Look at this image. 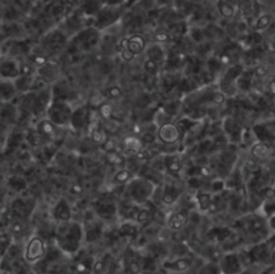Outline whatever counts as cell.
Here are the masks:
<instances>
[{
	"instance_id": "6da1fadb",
	"label": "cell",
	"mask_w": 275,
	"mask_h": 274,
	"mask_svg": "<svg viewBox=\"0 0 275 274\" xmlns=\"http://www.w3.org/2000/svg\"><path fill=\"white\" fill-rule=\"evenodd\" d=\"M54 240L57 250L65 255H76L85 242L82 224L73 219L56 224Z\"/></svg>"
},
{
	"instance_id": "7a4b0ae2",
	"label": "cell",
	"mask_w": 275,
	"mask_h": 274,
	"mask_svg": "<svg viewBox=\"0 0 275 274\" xmlns=\"http://www.w3.org/2000/svg\"><path fill=\"white\" fill-rule=\"evenodd\" d=\"M156 185L148 180L137 177L133 178L125 185V198L136 205H144L152 199Z\"/></svg>"
},
{
	"instance_id": "3957f363",
	"label": "cell",
	"mask_w": 275,
	"mask_h": 274,
	"mask_svg": "<svg viewBox=\"0 0 275 274\" xmlns=\"http://www.w3.org/2000/svg\"><path fill=\"white\" fill-rule=\"evenodd\" d=\"M69 39L70 37L67 35V32L62 28L50 29L41 38V55L48 58L49 55L60 53L64 49H66Z\"/></svg>"
},
{
	"instance_id": "277c9868",
	"label": "cell",
	"mask_w": 275,
	"mask_h": 274,
	"mask_svg": "<svg viewBox=\"0 0 275 274\" xmlns=\"http://www.w3.org/2000/svg\"><path fill=\"white\" fill-rule=\"evenodd\" d=\"M73 108L68 101L53 100L47 111V119L56 127H66L70 125Z\"/></svg>"
},
{
	"instance_id": "5b68a950",
	"label": "cell",
	"mask_w": 275,
	"mask_h": 274,
	"mask_svg": "<svg viewBox=\"0 0 275 274\" xmlns=\"http://www.w3.org/2000/svg\"><path fill=\"white\" fill-rule=\"evenodd\" d=\"M48 252L45 241L37 234L31 236L25 241V246L23 251V258L29 265H36L40 263L45 257Z\"/></svg>"
},
{
	"instance_id": "8992f818",
	"label": "cell",
	"mask_w": 275,
	"mask_h": 274,
	"mask_svg": "<svg viewBox=\"0 0 275 274\" xmlns=\"http://www.w3.org/2000/svg\"><path fill=\"white\" fill-rule=\"evenodd\" d=\"M266 219L267 218L261 216L260 214H250L235 221V227L241 232L246 233L247 236H251L253 238L261 237L269 228L268 223L265 221Z\"/></svg>"
},
{
	"instance_id": "52a82bcc",
	"label": "cell",
	"mask_w": 275,
	"mask_h": 274,
	"mask_svg": "<svg viewBox=\"0 0 275 274\" xmlns=\"http://www.w3.org/2000/svg\"><path fill=\"white\" fill-rule=\"evenodd\" d=\"M84 239L86 243H94L99 240L103 234V221L97 216L93 208H89L84 214L83 218Z\"/></svg>"
},
{
	"instance_id": "ba28073f",
	"label": "cell",
	"mask_w": 275,
	"mask_h": 274,
	"mask_svg": "<svg viewBox=\"0 0 275 274\" xmlns=\"http://www.w3.org/2000/svg\"><path fill=\"white\" fill-rule=\"evenodd\" d=\"M91 274H124L122 263L111 253H104L94 259Z\"/></svg>"
},
{
	"instance_id": "9c48e42d",
	"label": "cell",
	"mask_w": 275,
	"mask_h": 274,
	"mask_svg": "<svg viewBox=\"0 0 275 274\" xmlns=\"http://www.w3.org/2000/svg\"><path fill=\"white\" fill-rule=\"evenodd\" d=\"M93 211L102 221L113 220L119 215V207L111 197H101L94 201Z\"/></svg>"
},
{
	"instance_id": "30bf717a",
	"label": "cell",
	"mask_w": 275,
	"mask_h": 274,
	"mask_svg": "<svg viewBox=\"0 0 275 274\" xmlns=\"http://www.w3.org/2000/svg\"><path fill=\"white\" fill-rule=\"evenodd\" d=\"M36 72L45 84L50 85L60 80L62 73L61 65L55 61L48 60L41 66L36 67Z\"/></svg>"
},
{
	"instance_id": "8fae6325",
	"label": "cell",
	"mask_w": 275,
	"mask_h": 274,
	"mask_svg": "<svg viewBox=\"0 0 275 274\" xmlns=\"http://www.w3.org/2000/svg\"><path fill=\"white\" fill-rule=\"evenodd\" d=\"M218 266L222 274H241L245 269L242 258L237 253L232 252L225 254L219 259Z\"/></svg>"
},
{
	"instance_id": "7c38bea8",
	"label": "cell",
	"mask_w": 275,
	"mask_h": 274,
	"mask_svg": "<svg viewBox=\"0 0 275 274\" xmlns=\"http://www.w3.org/2000/svg\"><path fill=\"white\" fill-rule=\"evenodd\" d=\"M22 64L17 58L3 57L0 60V80L14 81L21 75Z\"/></svg>"
},
{
	"instance_id": "4fadbf2b",
	"label": "cell",
	"mask_w": 275,
	"mask_h": 274,
	"mask_svg": "<svg viewBox=\"0 0 275 274\" xmlns=\"http://www.w3.org/2000/svg\"><path fill=\"white\" fill-rule=\"evenodd\" d=\"M194 257L188 255L182 257H175L166 259L162 262V268L170 273H183L192 268L194 264Z\"/></svg>"
},
{
	"instance_id": "5bb4252c",
	"label": "cell",
	"mask_w": 275,
	"mask_h": 274,
	"mask_svg": "<svg viewBox=\"0 0 275 274\" xmlns=\"http://www.w3.org/2000/svg\"><path fill=\"white\" fill-rule=\"evenodd\" d=\"M121 263L124 274H141V255L135 250L127 249Z\"/></svg>"
},
{
	"instance_id": "9a60e30c",
	"label": "cell",
	"mask_w": 275,
	"mask_h": 274,
	"mask_svg": "<svg viewBox=\"0 0 275 274\" xmlns=\"http://www.w3.org/2000/svg\"><path fill=\"white\" fill-rule=\"evenodd\" d=\"M272 251V247L267 242V240H265L264 242L257 243L256 245H254L250 251L246 252L247 260L251 264L265 262L266 259L270 258Z\"/></svg>"
},
{
	"instance_id": "2e32d148",
	"label": "cell",
	"mask_w": 275,
	"mask_h": 274,
	"mask_svg": "<svg viewBox=\"0 0 275 274\" xmlns=\"http://www.w3.org/2000/svg\"><path fill=\"white\" fill-rule=\"evenodd\" d=\"M182 189L175 182H166L162 186L160 200L165 206H173L181 198Z\"/></svg>"
},
{
	"instance_id": "e0dca14e",
	"label": "cell",
	"mask_w": 275,
	"mask_h": 274,
	"mask_svg": "<svg viewBox=\"0 0 275 274\" xmlns=\"http://www.w3.org/2000/svg\"><path fill=\"white\" fill-rule=\"evenodd\" d=\"M52 218L55 221V224L64 223V221H68L72 219V210L69 205V202L66 199H60L54 206L52 207L51 211Z\"/></svg>"
},
{
	"instance_id": "ac0fdd59",
	"label": "cell",
	"mask_w": 275,
	"mask_h": 274,
	"mask_svg": "<svg viewBox=\"0 0 275 274\" xmlns=\"http://www.w3.org/2000/svg\"><path fill=\"white\" fill-rule=\"evenodd\" d=\"M89 112L90 111L86 106H80L73 109L69 126H71L73 130H83L87 128L89 124Z\"/></svg>"
},
{
	"instance_id": "d6986e66",
	"label": "cell",
	"mask_w": 275,
	"mask_h": 274,
	"mask_svg": "<svg viewBox=\"0 0 275 274\" xmlns=\"http://www.w3.org/2000/svg\"><path fill=\"white\" fill-rule=\"evenodd\" d=\"M181 132L179 127L173 123H165L158 129V138L165 144H174L179 141Z\"/></svg>"
},
{
	"instance_id": "ffe728a7",
	"label": "cell",
	"mask_w": 275,
	"mask_h": 274,
	"mask_svg": "<svg viewBox=\"0 0 275 274\" xmlns=\"http://www.w3.org/2000/svg\"><path fill=\"white\" fill-rule=\"evenodd\" d=\"M57 128L55 125H53L47 117L44 120H41L38 122L36 125V132L40 136L42 142H52L57 138Z\"/></svg>"
},
{
	"instance_id": "44dd1931",
	"label": "cell",
	"mask_w": 275,
	"mask_h": 274,
	"mask_svg": "<svg viewBox=\"0 0 275 274\" xmlns=\"http://www.w3.org/2000/svg\"><path fill=\"white\" fill-rule=\"evenodd\" d=\"M14 82L11 80H0V104L12 102L17 97Z\"/></svg>"
},
{
	"instance_id": "7402d4cb",
	"label": "cell",
	"mask_w": 275,
	"mask_h": 274,
	"mask_svg": "<svg viewBox=\"0 0 275 274\" xmlns=\"http://www.w3.org/2000/svg\"><path fill=\"white\" fill-rule=\"evenodd\" d=\"M143 142L136 136H128L122 141V151L125 156H135L142 151Z\"/></svg>"
},
{
	"instance_id": "603a6c76",
	"label": "cell",
	"mask_w": 275,
	"mask_h": 274,
	"mask_svg": "<svg viewBox=\"0 0 275 274\" xmlns=\"http://www.w3.org/2000/svg\"><path fill=\"white\" fill-rule=\"evenodd\" d=\"M188 221V213L186 210L174 211L167 215L166 223L172 230H180Z\"/></svg>"
},
{
	"instance_id": "cb8c5ba5",
	"label": "cell",
	"mask_w": 275,
	"mask_h": 274,
	"mask_svg": "<svg viewBox=\"0 0 275 274\" xmlns=\"http://www.w3.org/2000/svg\"><path fill=\"white\" fill-rule=\"evenodd\" d=\"M232 236V230L228 227H213L207 232L208 239L216 243H225Z\"/></svg>"
},
{
	"instance_id": "d4e9b609",
	"label": "cell",
	"mask_w": 275,
	"mask_h": 274,
	"mask_svg": "<svg viewBox=\"0 0 275 274\" xmlns=\"http://www.w3.org/2000/svg\"><path fill=\"white\" fill-rule=\"evenodd\" d=\"M166 171L171 175H178L182 171V160L176 155H168L163 157Z\"/></svg>"
},
{
	"instance_id": "484cf974",
	"label": "cell",
	"mask_w": 275,
	"mask_h": 274,
	"mask_svg": "<svg viewBox=\"0 0 275 274\" xmlns=\"http://www.w3.org/2000/svg\"><path fill=\"white\" fill-rule=\"evenodd\" d=\"M213 194L211 191H198L196 194V204H197L200 211L208 212L212 204Z\"/></svg>"
},
{
	"instance_id": "4316f807",
	"label": "cell",
	"mask_w": 275,
	"mask_h": 274,
	"mask_svg": "<svg viewBox=\"0 0 275 274\" xmlns=\"http://www.w3.org/2000/svg\"><path fill=\"white\" fill-rule=\"evenodd\" d=\"M140 172L141 173H140L139 177L148 180L149 182H152L153 184H155L156 186H158L160 183L162 182V173L157 172L150 166H143L141 168Z\"/></svg>"
},
{
	"instance_id": "83f0119b",
	"label": "cell",
	"mask_w": 275,
	"mask_h": 274,
	"mask_svg": "<svg viewBox=\"0 0 275 274\" xmlns=\"http://www.w3.org/2000/svg\"><path fill=\"white\" fill-rule=\"evenodd\" d=\"M135 221L125 220L124 223L119 227V234L123 238H129L135 239L138 236V228Z\"/></svg>"
},
{
	"instance_id": "f1b7e54d",
	"label": "cell",
	"mask_w": 275,
	"mask_h": 274,
	"mask_svg": "<svg viewBox=\"0 0 275 274\" xmlns=\"http://www.w3.org/2000/svg\"><path fill=\"white\" fill-rule=\"evenodd\" d=\"M157 271V258L153 255L141 256V274H155Z\"/></svg>"
},
{
	"instance_id": "f546056e",
	"label": "cell",
	"mask_w": 275,
	"mask_h": 274,
	"mask_svg": "<svg viewBox=\"0 0 275 274\" xmlns=\"http://www.w3.org/2000/svg\"><path fill=\"white\" fill-rule=\"evenodd\" d=\"M144 48H145V39L142 36L135 35L128 39V50L135 55L140 54Z\"/></svg>"
},
{
	"instance_id": "4dcf8cb0",
	"label": "cell",
	"mask_w": 275,
	"mask_h": 274,
	"mask_svg": "<svg viewBox=\"0 0 275 274\" xmlns=\"http://www.w3.org/2000/svg\"><path fill=\"white\" fill-rule=\"evenodd\" d=\"M93 257H84L81 260H78L75 265V272L76 274H91L94 264Z\"/></svg>"
},
{
	"instance_id": "1f68e13d",
	"label": "cell",
	"mask_w": 275,
	"mask_h": 274,
	"mask_svg": "<svg viewBox=\"0 0 275 274\" xmlns=\"http://www.w3.org/2000/svg\"><path fill=\"white\" fill-rule=\"evenodd\" d=\"M270 153V147L265 142H259L254 144L251 149V155L256 159H264L268 157Z\"/></svg>"
},
{
	"instance_id": "d6a6232c",
	"label": "cell",
	"mask_w": 275,
	"mask_h": 274,
	"mask_svg": "<svg viewBox=\"0 0 275 274\" xmlns=\"http://www.w3.org/2000/svg\"><path fill=\"white\" fill-rule=\"evenodd\" d=\"M260 211V215L261 216H264L265 218H269L272 215L275 214V197L269 198L264 200L263 205L259 207Z\"/></svg>"
},
{
	"instance_id": "836d02e7",
	"label": "cell",
	"mask_w": 275,
	"mask_h": 274,
	"mask_svg": "<svg viewBox=\"0 0 275 274\" xmlns=\"http://www.w3.org/2000/svg\"><path fill=\"white\" fill-rule=\"evenodd\" d=\"M133 179V174L132 171L127 170V169H124V170H121L117 172L114 178H113V184L114 185H124L125 186L127 183Z\"/></svg>"
},
{
	"instance_id": "e575fe53",
	"label": "cell",
	"mask_w": 275,
	"mask_h": 274,
	"mask_svg": "<svg viewBox=\"0 0 275 274\" xmlns=\"http://www.w3.org/2000/svg\"><path fill=\"white\" fill-rule=\"evenodd\" d=\"M99 9L97 0H84L81 3V12L83 14L86 15H93Z\"/></svg>"
},
{
	"instance_id": "d590c367",
	"label": "cell",
	"mask_w": 275,
	"mask_h": 274,
	"mask_svg": "<svg viewBox=\"0 0 275 274\" xmlns=\"http://www.w3.org/2000/svg\"><path fill=\"white\" fill-rule=\"evenodd\" d=\"M243 72V67L241 66V65H235V66H233L232 68H230L228 70V72L226 73L224 80L225 82H228V83H233V81L237 79V77Z\"/></svg>"
},
{
	"instance_id": "8d00e7d4",
	"label": "cell",
	"mask_w": 275,
	"mask_h": 274,
	"mask_svg": "<svg viewBox=\"0 0 275 274\" xmlns=\"http://www.w3.org/2000/svg\"><path fill=\"white\" fill-rule=\"evenodd\" d=\"M198 274H222L218 264L214 262H209L201 267Z\"/></svg>"
},
{
	"instance_id": "74e56055",
	"label": "cell",
	"mask_w": 275,
	"mask_h": 274,
	"mask_svg": "<svg viewBox=\"0 0 275 274\" xmlns=\"http://www.w3.org/2000/svg\"><path fill=\"white\" fill-rule=\"evenodd\" d=\"M218 6H219V12L222 16L231 17L234 14L233 6L229 2H220Z\"/></svg>"
},
{
	"instance_id": "f35d334b",
	"label": "cell",
	"mask_w": 275,
	"mask_h": 274,
	"mask_svg": "<svg viewBox=\"0 0 275 274\" xmlns=\"http://www.w3.org/2000/svg\"><path fill=\"white\" fill-rule=\"evenodd\" d=\"M271 23V16L270 15H263L258 18V21L256 23V29L261 30L267 28L268 26Z\"/></svg>"
},
{
	"instance_id": "ab89813d",
	"label": "cell",
	"mask_w": 275,
	"mask_h": 274,
	"mask_svg": "<svg viewBox=\"0 0 275 274\" xmlns=\"http://www.w3.org/2000/svg\"><path fill=\"white\" fill-rule=\"evenodd\" d=\"M157 69H158V66H157V63L155 61L148 60L144 63V70L148 74H155L157 72Z\"/></svg>"
},
{
	"instance_id": "60d3db41",
	"label": "cell",
	"mask_w": 275,
	"mask_h": 274,
	"mask_svg": "<svg viewBox=\"0 0 275 274\" xmlns=\"http://www.w3.org/2000/svg\"><path fill=\"white\" fill-rule=\"evenodd\" d=\"M99 113L103 117V119L109 120V119H111V116H112V108H111L110 104L103 103L99 109Z\"/></svg>"
},
{
	"instance_id": "b9f144b4",
	"label": "cell",
	"mask_w": 275,
	"mask_h": 274,
	"mask_svg": "<svg viewBox=\"0 0 275 274\" xmlns=\"http://www.w3.org/2000/svg\"><path fill=\"white\" fill-rule=\"evenodd\" d=\"M239 6L244 14H248L253 10V2L252 0H241Z\"/></svg>"
},
{
	"instance_id": "7bdbcfd3",
	"label": "cell",
	"mask_w": 275,
	"mask_h": 274,
	"mask_svg": "<svg viewBox=\"0 0 275 274\" xmlns=\"http://www.w3.org/2000/svg\"><path fill=\"white\" fill-rule=\"evenodd\" d=\"M108 96L110 98H113V99H116V98H120L122 96V90L120 87L112 86L108 89Z\"/></svg>"
},
{
	"instance_id": "ee69618b",
	"label": "cell",
	"mask_w": 275,
	"mask_h": 274,
	"mask_svg": "<svg viewBox=\"0 0 275 274\" xmlns=\"http://www.w3.org/2000/svg\"><path fill=\"white\" fill-rule=\"evenodd\" d=\"M269 72V66H267V65H261L256 70H255V74L259 77H264Z\"/></svg>"
},
{
	"instance_id": "f6af8a7d",
	"label": "cell",
	"mask_w": 275,
	"mask_h": 274,
	"mask_svg": "<svg viewBox=\"0 0 275 274\" xmlns=\"http://www.w3.org/2000/svg\"><path fill=\"white\" fill-rule=\"evenodd\" d=\"M194 125V123L191 122L189 120H182L178 123V126L179 129H182V130H184V132H187V130L191 129V127Z\"/></svg>"
},
{
	"instance_id": "bcb514c9",
	"label": "cell",
	"mask_w": 275,
	"mask_h": 274,
	"mask_svg": "<svg viewBox=\"0 0 275 274\" xmlns=\"http://www.w3.org/2000/svg\"><path fill=\"white\" fill-rule=\"evenodd\" d=\"M211 100L216 104H222L225 102V95L222 93H219V91H217V93H214L212 95Z\"/></svg>"
},
{
	"instance_id": "7dc6e473",
	"label": "cell",
	"mask_w": 275,
	"mask_h": 274,
	"mask_svg": "<svg viewBox=\"0 0 275 274\" xmlns=\"http://www.w3.org/2000/svg\"><path fill=\"white\" fill-rule=\"evenodd\" d=\"M141 140L143 142V144H150V143H153L155 141V136L150 133H146L142 136Z\"/></svg>"
},
{
	"instance_id": "c3c4849f",
	"label": "cell",
	"mask_w": 275,
	"mask_h": 274,
	"mask_svg": "<svg viewBox=\"0 0 275 274\" xmlns=\"http://www.w3.org/2000/svg\"><path fill=\"white\" fill-rule=\"evenodd\" d=\"M135 54L133 53V52H130L128 49L126 50H123L122 52V58L124 61H126V62H130V61H133L134 58H135Z\"/></svg>"
},
{
	"instance_id": "681fc988",
	"label": "cell",
	"mask_w": 275,
	"mask_h": 274,
	"mask_svg": "<svg viewBox=\"0 0 275 274\" xmlns=\"http://www.w3.org/2000/svg\"><path fill=\"white\" fill-rule=\"evenodd\" d=\"M267 223H268V226H269V229H271L274 232L275 231V214L267 219Z\"/></svg>"
},
{
	"instance_id": "f907efd6",
	"label": "cell",
	"mask_w": 275,
	"mask_h": 274,
	"mask_svg": "<svg viewBox=\"0 0 275 274\" xmlns=\"http://www.w3.org/2000/svg\"><path fill=\"white\" fill-rule=\"evenodd\" d=\"M168 39H169V36L167 34H157L155 36V40L158 42H166L168 41Z\"/></svg>"
},
{
	"instance_id": "816d5d0a",
	"label": "cell",
	"mask_w": 275,
	"mask_h": 274,
	"mask_svg": "<svg viewBox=\"0 0 275 274\" xmlns=\"http://www.w3.org/2000/svg\"><path fill=\"white\" fill-rule=\"evenodd\" d=\"M269 91L271 96H275V79H273L269 84Z\"/></svg>"
},
{
	"instance_id": "f5cc1de1",
	"label": "cell",
	"mask_w": 275,
	"mask_h": 274,
	"mask_svg": "<svg viewBox=\"0 0 275 274\" xmlns=\"http://www.w3.org/2000/svg\"><path fill=\"white\" fill-rule=\"evenodd\" d=\"M121 48L123 50L128 49V39H123V40L121 41Z\"/></svg>"
},
{
	"instance_id": "db71d44e",
	"label": "cell",
	"mask_w": 275,
	"mask_h": 274,
	"mask_svg": "<svg viewBox=\"0 0 275 274\" xmlns=\"http://www.w3.org/2000/svg\"><path fill=\"white\" fill-rule=\"evenodd\" d=\"M65 1H66L70 5V4H75L77 2H80V0H65Z\"/></svg>"
},
{
	"instance_id": "11a10c76",
	"label": "cell",
	"mask_w": 275,
	"mask_h": 274,
	"mask_svg": "<svg viewBox=\"0 0 275 274\" xmlns=\"http://www.w3.org/2000/svg\"><path fill=\"white\" fill-rule=\"evenodd\" d=\"M221 62H222V63H224V64H227V63H229V57H228L227 55H225V56H222V57H221Z\"/></svg>"
},
{
	"instance_id": "9f6ffc18",
	"label": "cell",
	"mask_w": 275,
	"mask_h": 274,
	"mask_svg": "<svg viewBox=\"0 0 275 274\" xmlns=\"http://www.w3.org/2000/svg\"><path fill=\"white\" fill-rule=\"evenodd\" d=\"M241 274H253V273H252L250 270H245V269H244L243 272H242Z\"/></svg>"
}]
</instances>
